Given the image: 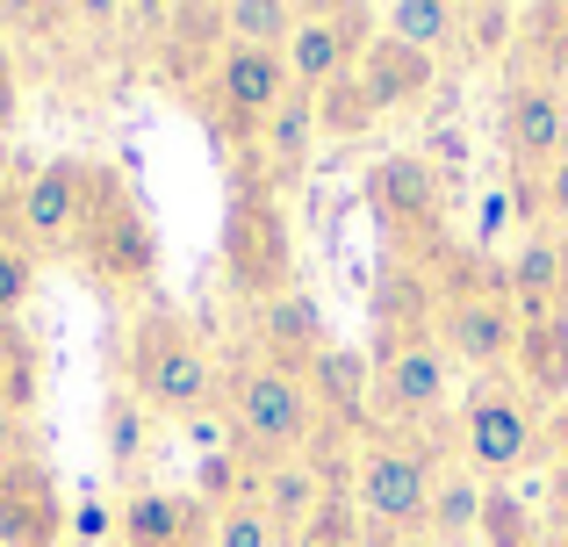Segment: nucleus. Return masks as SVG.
Returning a JSON list of instances; mask_svg holds the SVG:
<instances>
[{"label":"nucleus","instance_id":"obj_33","mask_svg":"<svg viewBox=\"0 0 568 547\" xmlns=\"http://www.w3.org/2000/svg\"><path fill=\"white\" fill-rule=\"evenodd\" d=\"M29 295H37V253H22V245H0V324L22 317Z\"/></svg>","mask_w":568,"mask_h":547},{"label":"nucleus","instance_id":"obj_21","mask_svg":"<svg viewBox=\"0 0 568 547\" xmlns=\"http://www.w3.org/2000/svg\"><path fill=\"white\" fill-rule=\"evenodd\" d=\"M353 80L367 87V101L388 115V109H417L425 94H439V58L432 51H410V43L396 37H375L361 51V65H353Z\"/></svg>","mask_w":568,"mask_h":547},{"label":"nucleus","instance_id":"obj_22","mask_svg":"<svg viewBox=\"0 0 568 547\" xmlns=\"http://www.w3.org/2000/svg\"><path fill=\"white\" fill-rule=\"evenodd\" d=\"M483 476H468V468H439V490H432V519H425V540L439 547H468L483 540Z\"/></svg>","mask_w":568,"mask_h":547},{"label":"nucleus","instance_id":"obj_32","mask_svg":"<svg viewBox=\"0 0 568 547\" xmlns=\"http://www.w3.org/2000/svg\"><path fill=\"white\" fill-rule=\"evenodd\" d=\"M460 29H468V43H475L483 58H497L504 43L526 29V14H518V8H460Z\"/></svg>","mask_w":568,"mask_h":547},{"label":"nucleus","instance_id":"obj_42","mask_svg":"<svg viewBox=\"0 0 568 547\" xmlns=\"http://www.w3.org/2000/svg\"><path fill=\"white\" fill-rule=\"evenodd\" d=\"M375 547H439V540H425V534H417V540H375Z\"/></svg>","mask_w":568,"mask_h":547},{"label":"nucleus","instance_id":"obj_17","mask_svg":"<svg viewBox=\"0 0 568 547\" xmlns=\"http://www.w3.org/2000/svg\"><path fill=\"white\" fill-rule=\"evenodd\" d=\"M252 353L274 367H288V375H310V367L332 353V332H324V310L310 288H288L274 295V303L252 310Z\"/></svg>","mask_w":568,"mask_h":547},{"label":"nucleus","instance_id":"obj_38","mask_svg":"<svg viewBox=\"0 0 568 547\" xmlns=\"http://www.w3.org/2000/svg\"><path fill=\"white\" fill-rule=\"evenodd\" d=\"M511 216H526L518 210V188H483V245H497V231L511 224Z\"/></svg>","mask_w":568,"mask_h":547},{"label":"nucleus","instance_id":"obj_11","mask_svg":"<svg viewBox=\"0 0 568 547\" xmlns=\"http://www.w3.org/2000/svg\"><path fill=\"white\" fill-rule=\"evenodd\" d=\"M504 152L518 181H540L568 159V94L547 72H518L504 87Z\"/></svg>","mask_w":568,"mask_h":547},{"label":"nucleus","instance_id":"obj_9","mask_svg":"<svg viewBox=\"0 0 568 547\" xmlns=\"http://www.w3.org/2000/svg\"><path fill=\"white\" fill-rule=\"evenodd\" d=\"M446 389H454V361H446L439 332L403 338L375 353V396H367V425L375 433H432L446 418Z\"/></svg>","mask_w":568,"mask_h":547},{"label":"nucleus","instance_id":"obj_45","mask_svg":"<svg viewBox=\"0 0 568 547\" xmlns=\"http://www.w3.org/2000/svg\"><path fill=\"white\" fill-rule=\"evenodd\" d=\"M561 22H568V8H561Z\"/></svg>","mask_w":568,"mask_h":547},{"label":"nucleus","instance_id":"obj_4","mask_svg":"<svg viewBox=\"0 0 568 547\" xmlns=\"http://www.w3.org/2000/svg\"><path fill=\"white\" fill-rule=\"evenodd\" d=\"M223 425H231L237 454L252 462H281V454H310L317 447V396H310V375H288V367L260 361V353H237L223 367Z\"/></svg>","mask_w":568,"mask_h":547},{"label":"nucleus","instance_id":"obj_43","mask_svg":"<svg viewBox=\"0 0 568 547\" xmlns=\"http://www.w3.org/2000/svg\"><path fill=\"white\" fill-rule=\"evenodd\" d=\"M555 433H561V454H568V404H561V418H555Z\"/></svg>","mask_w":568,"mask_h":547},{"label":"nucleus","instance_id":"obj_2","mask_svg":"<svg viewBox=\"0 0 568 547\" xmlns=\"http://www.w3.org/2000/svg\"><path fill=\"white\" fill-rule=\"evenodd\" d=\"M72 260H80L87 288L109 303H144L159 288V231L144 216V202L130 195V181L115 166L87 159V210L72 231Z\"/></svg>","mask_w":568,"mask_h":547},{"label":"nucleus","instance_id":"obj_40","mask_svg":"<svg viewBox=\"0 0 568 547\" xmlns=\"http://www.w3.org/2000/svg\"><path fill=\"white\" fill-rule=\"evenodd\" d=\"M14 115H22V80H14V58H8V43H0V138L14 130Z\"/></svg>","mask_w":568,"mask_h":547},{"label":"nucleus","instance_id":"obj_28","mask_svg":"<svg viewBox=\"0 0 568 547\" xmlns=\"http://www.w3.org/2000/svg\"><path fill=\"white\" fill-rule=\"evenodd\" d=\"M101 439H109L115 476H130V468L144 462V447H152V411H144L130 389H115L109 404H101Z\"/></svg>","mask_w":568,"mask_h":547},{"label":"nucleus","instance_id":"obj_30","mask_svg":"<svg viewBox=\"0 0 568 547\" xmlns=\"http://www.w3.org/2000/svg\"><path fill=\"white\" fill-rule=\"evenodd\" d=\"M375 101H367V87L361 80H353V72H346V80H332V87H324V94H317V138H367V130H375Z\"/></svg>","mask_w":568,"mask_h":547},{"label":"nucleus","instance_id":"obj_3","mask_svg":"<svg viewBox=\"0 0 568 547\" xmlns=\"http://www.w3.org/2000/svg\"><path fill=\"white\" fill-rule=\"evenodd\" d=\"M439 468H454V462H439L417 433H375V425H367V439L353 447V468H346V505L361 511L367 547L425 534Z\"/></svg>","mask_w":568,"mask_h":547},{"label":"nucleus","instance_id":"obj_29","mask_svg":"<svg viewBox=\"0 0 568 547\" xmlns=\"http://www.w3.org/2000/svg\"><path fill=\"white\" fill-rule=\"evenodd\" d=\"M483 540L489 547H540V519H532V505L511 490V483H489L483 490Z\"/></svg>","mask_w":568,"mask_h":547},{"label":"nucleus","instance_id":"obj_25","mask_svg":"<svg viewBox=\"0 0 568 547\" xmlns=\"http://www.w3.org/2000/svg\"><path fill=\"white\" fill-rule=\"evenodd\" d=\"M37 396H43V353H37V338L22 332V324H0V411H37Z\"/></svg>","mask_w":568,"mask_h":547},{"label":"nucleus","instance_id":"obj_31","mask_svg":"<svg viewBox=\"0 0 568 547\" xmlns=\"http://www.w3.org/2000/svg\"><path fill=\"white\" fill-rule=\"evenodd\" d=\"M209 547H281V534H274V519H266V505L252 497V505L216 511V540Z\"/></svg>","mask_w":568,"mask_h":547},{"label":"nucleus","instance_id":"obj_8","mask_svg":"<svg viewBox=\"0 0 568 547\" xmlns=\"http://www.w3.org/2000/svg\"><path fill=\"white\" fill-rule=\"evenodd\" d=\"M439 346L446 361L475 367V375H511L518 367V310H511V267L504 274H454L439 288Z\"/></svg>","mask_w":568,"mask_h":547},{"label":"nucleus","instance_id":"obj_44","mask_svg":"<svg viewBox=\"0 0 568 547\" xmlns=\"http://www.w3.org/2000/svg\"><path fill=\"white\" fill-rule=\"evenodd\" d=\"M540 547H568V534H547V540H540Z\"/></svg>","mask_w":568,"mask_h":547},{"label":"nucleus","instance_id":"obj_5","mask_svg":"<svg viewBox=\"0 0 568 547\" xmlns=\"http://www.w3.org/2000/svg\"><path fill=\"white\" fill-rule=\"evenodd\" d=\"M361 202L375 210L382 239L403 253V267H439L446 253V173L425 152H382L361 173Z\"/></svg>","mask_w":568,"mask_h":547},{"label":"nucleus","instance_id":"obj_7","mask_svg":"<svg viewBox=\"0 0 568 547\" xmlns=\"http://www.w3.org/2000/svg\"><path fill=\"white\" fill-rule=\"evenodd\" d=\"M454 454H460V468L483 476V483H511L518 468L540 462L547 425H540V411H532L526 382H511V375L475 382L468 404H460V418H454Z\"/></svg>","mask_w":568,"mask_h":547},{"label":"nucleus","instance_id":"obj_23","mask_svg":"<svg viewBox=\"0 0 568 547\" xmlns=\"http://www.w3.org/2000/svg\"><path fill=\"white\" fill-rule=\"evenodd\" d=\"M375 37H396V43H410V51L439 58V43L460 37V8L454 0H388L375 14Z\"/></svg>","mask_w":568,"mask_h":547},{"label":"nucleus","instance_id":"obj_12","mask_svg":"<svg viewBox=\"0 0 568 547\" xmlns=\"http://www.w3.org/2000/svg\"><path fill=\"white\" fill-rule=\"evenodd\" d=\"M367 43H375V14L367 8H303V22L281 43V58H288V80L303 94H324L332 80H346L361 65Z\"/></svg>","mask_w":568,"mask_h":547},{"label":"nucleus","instance_id":"obj_15","mask_svg":"<svg viewBox=\"0 0 568 547\" xmlns=\"http://www.w3.org/2000/svg\"><path fill=\"white\" fill-rule=\"evenodd\" d=\"M72 511H65V483L43 462H14L0 468V547H65Z\"/></svg>","mask_w":568,"mask_h":547},{"label":"nucleus","instance_id":"obj_34","mask_svg":"<svg viewBox=\"0 0 568 547\" xmlns=\"http://www.w3.org/2000/svg\"><path fill=\"white\" fill-rule=\"evenodd\" d=\"M295 547H367V526H361V511H353L346 497H338V505L324 511V519L310 526V534L295 540Z\"/></svg>","mask_w":568,"mask_h":547},{"label":"nucleus","instance_id":"obj_20","mask_svg":"<svg viewBox=\"0 0 568 547\" xmlns=\"http://www.w3.org/2000/svg\"><path fill=\"white\" fill-rule=\"evenodd\" d=\"M310 396H317V439H353L367 433V396H375V353L332 346L310 367Z\"/></svg>","mask_w":568,"mask_h":547},{"label":"nucleus","instance_id":"obj_36","mask_svg":"<svg viewBox=\"0 0 568 547\" xmlns=\"http://www.w3.org/2000/svg\"><path fill=\"white\" fill-rule=\"evenodd\" d=\"M425 159L446 173V181H454V173L468 166V130H460V123H439V130H432V144H425Z\"/></svg>","mask_w":568,"mask_h":547},{"label":"nucleus","instance_id":"obj_14","mask_svg":"<svg viewBox=\"0 0 568 547\" xmlns=\"http://www.w3.org/2000/svg\"><path fill=\"white\" fill-rule=\"evenodd\" d=\"M346 497V483H338V468L324 462V447H310V454H281V462H266L260 468V505H266V519H274V534L281 547H295L310 534V526L324 519V511Z\"/></svg>","mask_w":568,"mask_h":547},{"label":"nucleus","instance_id":"obj_1","mask_svg":"<svg viewBox=\"0 0 568 547\" xmlns=\"http://www.w3.org/2000/svg\"><path fill=\"white\" fill-rule=\"evenodd\" d=\"M123 389L138 396L152 418H173V425H194L223 404V361L202 346V332L166 303H144L130 317V338H123Z\"/></svg>","mask_w":568,"mask_h":547},{"label":"nucleus","instance_id":"obj_26","mask_svg":"<svg viewBox=\"0 0 568 547\" xmlns=\"http://www.w3.org/2000/svg\"><path fill=\"white\" fill-rule=\"evenodd\" d=\"M194 497H202L209 511L252 505V497H260V462H252V454H237V447L202 454V468H194Z\"/></svg>","mask_w":568,"mask_h":547},{"label":"nucleus","instance_id":"obj_10","mask_svg":"<svg viewBox=\"0 0 568 547\" xmlns=\"http://www.w3.org/2000/svg\"><path fill=\"white\" fill-rule=\"evenodd\" d=\"M288 58L281 51H260V43H223L216 72L202 80V101H209V123L223 130V138L237 144V152H252L266 130V115L288 101Z\"/></svg>","mask_w":568,"mask_h":547},{"label":"nucleus","instance_id":"obj_16","mask_svg":"<svg viewBox=\"0 0 568 547\" xmlns=\"http://www.w3.org/2000/svg\"><path fill=\"white\" fill-rule=\"evenodd\" d=\"M115 540L123 547H209L216 540V511H209L194 490L138 483V490L115 505Z\"/></svg>","mask_w":568,"mask_h":547},{"label":"nucleus","instance_id":"obj_37","mask_svg":"<svg viewBox=\"0 0 568 547\" xmlns=\"http://www.w3.org/2000/svg\"><path fill=\"white\" fill-rule=\"evenodd\" d=\"M547 534H568V454H547Z\"/></svg>","mask_w":568,"mask_h":547},{"label":"nucleus","instance_id":"obj_35","mask_svg":"<svg viewBox=\"0 0 568 547\" xmlns=\"http://www.w3.org/2000/svg\"><path fill=\"white\" fill-rule=\"evenodd\" d=\"M37 418H22V411H0V468L14 462H37Z\"/></svg>","mask_w":568,"mask_h":547},{"label":"nucleus","instance_id":"obj_24","mask_svg":"<svg viewBox=\"0 0 568 547\" xmlns=\"http://www.w3.org/2000/svg\"><path fill=\"white\" fill-rule=\"evenodd\" d=\"M518 382H532V389H568V310L540 324H518Z\"/></svg>","mask_w":568,"mask_h":547},{"label":"nucleus","instance_id":"obj_6","mask_svg":"<svg viewBox=\"0 0 568 547\" xmlns=\"http://www.w3.org/2000/svg\"><path fill=\"white\" fill-rule=\"evenodd\" d=\"M223 281L237 303H274L295 288V231L274 188H260L252 173H237L231 210H223Z\"/></svg>","mask_w":568,"mask_h":547},{"label":"nucleus","instance_id":"obj_41","mask_svg":"<svg viewBox=\"0 0 568 547\" xmlns=\"http://www.w3.org/2000/svg\"><path fill=\"white\" fill-rule=\"evenodd\" d=\"M0 195H14V144L0 138Z\"/></svg>","mask_w":568,"mask_h":547},{"label":"nucleus","instance_id":"obj_19","mask_svg":"<svg viewBox=\"0 0 568 547\" xmlns=\"http://www.w3.org/2000/svg\"><path fill=\"white\" fill-rule=\"evenodd\" d=\"M504 267H511L518 324H540V317H555V310H568V231L561 224H532L526 245H518Z\"/></svg>","mask_w":568,"mask_h":547},{"label":"nucleus","instance_id":"obj_18","mask_svg":"<svg viewBox=\"0 0 568 547\" xmlns=\"http://www.w3.org/2000/svg\"><path fill=\"white\" fill-rule=\"evenodd\" d=\"M310 152H317V94H303V87H288V101H281L274 115H266L260 144L245 152V173L260 188H295L310 173Z\"/></svg>","mask_w":568,"mask_h":547},{"label":"nucleus","instance_id":"obj_39","mask_svg":"<svg viewBox=\"0 0 568 547\" xmlns=\"http://www.w3.org/2000/svg\"><path fill=\"white\" fill-rule=\"evenodd\" d=\"M109 534H115V511L101 505V497H87V505L72 511V540H80V547H101Z\"/></svg>","mask_w":568,"mask_h":547},{"label":"nucleus","instance_id":"obj_27","mask_svg":"<svg viewBox=\"0 0 568 547\" xmlns=\"http://www.w3.org/2000/svg\"><path fill=\"white\" fill-rule=\"evenodd\" d=\"M303 8L295 0H223V37L231 43H260V51H281L295 37Z\"/></svg>","mask_w":568,"mask_h":547},{"label":"nucleus","instance_id":"obj_13","mask_svg":"<svg viewBox=\"0 0 568 547\" xmlns=\"http://www.w3.org/2000/svg\"><path fill=\"white\" fill-rule=\"evenodd\" d=\"M80 210H87V159H51V166H37L22 188H14V224H22V245L37 260H65L72 253Z\"/></svg>","mask_w":568,"mask_h":547}]
</instances>
